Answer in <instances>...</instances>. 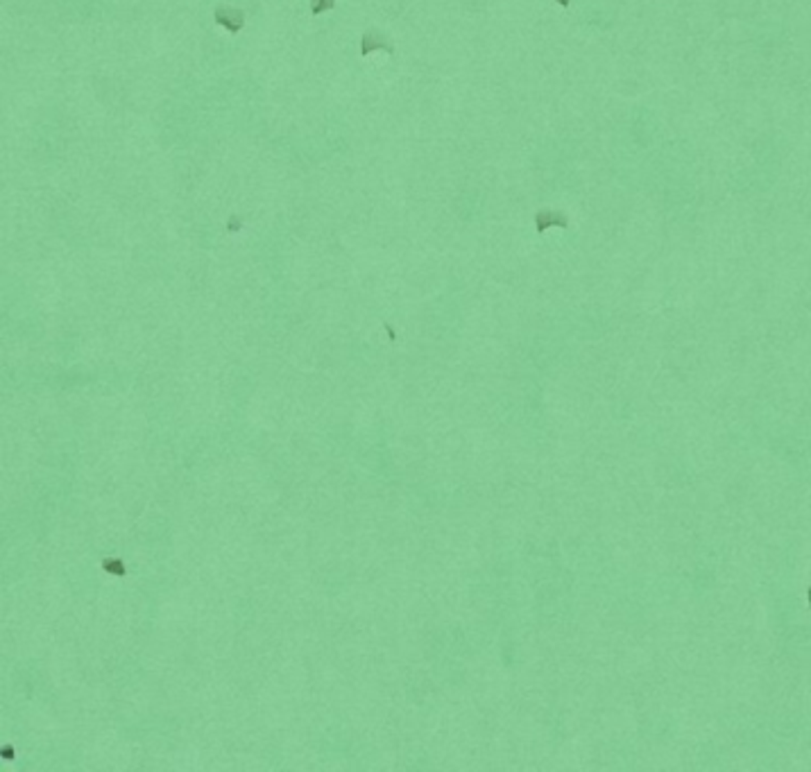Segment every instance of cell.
Returning a JSON list of instances; mask_svg holds the SVG:
<instances>
[{
	"mask_svg": "<svg viewBox=\"0 0 811 772\" xmlns=\"http://www.w3.org/2000/svg\"><path fill=\"white\" fill-rule=\"evenodd\" d=\"M809 605H811V589H809Z\"/></svg>",
	"mask_w": 811,
	"mask_h": 772,
	"instance_id": "obj_7",
	"label": "cell"
},
{
	"mask_svg": "<svg viewBox=\"0 0 811 772\" xmlns=\"http://www.w3.org/2000/svg\"><path fill=\"white\" fill-rule=\"evenodd\" d=\"M376 50H383L387 55H394V46L390 44V39L385 37L383 32L378 30H367L363 37H360V57H369Z\"/></svg>",
	"mask_w": 811,
	"mask_h": 772,
	"instance_id": "obj_2",
	"label": "cell"
},
{
	"mask_svg": "<svg viewBox=\"0 0 811 772\" xmlns=\"http://www.w3.org/2000/svg\"><path fill=\"white\" fill-rule=\"evenodd\" d=\"M558 3L562 5V7H569V5H571V0H558Z\"/></svg>",
	"mask_w": 811,
	"mask_h": 772,
	"instance_id": "obj_6",
	"label": "cell"
},
{
	"mask_svg": "<svg viewBox=\"0 0 811 772\" xmlns=\"http://www.w3.org/2000/svg\"><path fill=\"white\" fill-rule=\"evenodd\" d=\"M231 220H234V222H229V229H238V227H240L238 222H236L238 218H231Z\"/></svg>",
	"mask_w": 811,
	"mask_h": 772,
	"instance_id": "obj_5",
	"label": "cell"
},
{
	"mask_svg": "<svg viewBox=\"0 0 811 772\" xmlns=\"http://www.w3.org/2000/svg\"><path fill=\"white\" fill-rule=\"evenodd\" d=\"M213 21L222 25L224 30H229L231 34H236L245 28V12L243 10H236V7H227V5H220L213 10Z\"/></svg>",
	"mask_w": 811,
	"mask_h": 772,
	"instance_id": "obj_1",
	"label": "cell"
},
{
	"mask_svg": "<svg viewBox=\"0 0 811 772\" xmlns=\"http://www.w3.org/2000/svg\"><path fill=\"white\" fill-rule=\"evenodd\" d=\"M335 7V0H310V14L320 16L322 12H329Z\"/></svg>",
	"mask_w": 811,
	"mask_h": 772,
	"instance_id": "obj_4",
	"label": "cell"
},
{
	"mask_svg": "<svg viewBox=\"0 0 811 772\" xmlns=\"http://www.w3.org/2000/svg\"><path fill=\"white\" fill-rule=\"evenodd\" d=\"M549 227H560V229H567L569 227V218L565 216L562 211H553V209H540L535 213V229H537V234H544Z\"/></svg>",
	"mask_w": 811,
	"mask_h": 772,
	"instance_id": "obj_3",
	"label": "cell"
}]
</instances>
